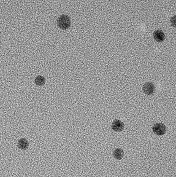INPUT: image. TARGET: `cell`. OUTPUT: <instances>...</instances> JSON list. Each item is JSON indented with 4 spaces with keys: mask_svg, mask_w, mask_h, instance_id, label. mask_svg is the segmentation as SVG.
I'll return each instance as SVG.
<instances>
[{
    "mask_svg": "<svg viewBox=\"0 0 176 177\" xmlns=\"http://www.w3.org/2000/svg\"><path fill=\"white\" fill-rule=\"evenodd\" d=\"M114 157L118 160H121L124 156V152L122 149H116L113 152Z\"/></svg>",
    "mask_w": 176,
    "mask_h": 177,
    "instance_id": "obj_7",
    "label": "cell"
},
{
    "mask_svg": "<svg viewBox=\"0 0 176 177\" xmlns=\"http://www.w3.org/2000/svg\"><path fill=\"white\" fill-rule=\"evenodd\" d=\"M58 26L63 30H66L71 26L70 18L66 15H61L57 20Z\"/></svg>",
    "mask_w": 176,
    "mask_h": 177,
    "instance_id": "obj_1",
    "label": "cell"
},
{
    "mask_svg": "<svg viewBox=\"0 0 176 177\" xmlns=\"http://www.w3.org/2000/svg\"><path fill=\"white\" fill-rule=\"evenodd\" d=\"M112 128L115 132H121L124 129V124L120 120H114L112 124Z\"/></svg>",
    "mask_w": 176,
    "mask_h": 177,
    "instance_id": "obj_4",
    "label": "cell"
},
{
    "mask_svg": "<svg viewBox=\"0 0 176 177\" xmlns=\"http://www.w3.org/2000/svg\"><path fill=\"white\" fill-rule=\"evenodd\" d=\"M46 79L44 77L42 76H37L34 79V82L38 86H43L45 84Z\"/></svg>",
    "mask_w": 176,
    "mask_h": 177,
    "instance_id": "obj_8",
    "label": "cell"
},
{
    "mask_svg": "<svg viewBox=\"0 0 176 177\" xmlns=\"http://www.w3.org/2000/svg\"><path fill=\"white\" fill-rule=\"evenodd\" d=\"M152 130L155 134L157 135H163L166 133V127L162 123H156L153 126Z\"/></svg>",
    "mask_w": 176,
    "mask_h": 177,
    "instance_id": "obj_2",
    "label": "cell"
},
{
    "mask_svg": "<svg viewBox=\"0 0 176 177\" xmlns=\"http://www.w3.org/2000/svg\"><path fill=\"white\" fill-rule=\"evenodd\" d=\"M18 148L22 150H26L29 147V143L26 138H21L18 142Z\"/></svg>",
    "mask_w": 176,
    "mask_h": 177,
    "instance_id": "obj_6",
    "label": "cell"
},
{
    "mask_svg": "<svg viewBox=\"0 0 176 177\" xmlns=\"http://www.w3.org/2000/svg\"><path fill=\"white\" fill-rule=\"evenodd\" d=\"M153 38L157 42L161 43L164 41L165 38V35L163 31L157 30L153 33Z\"/></svg>",
    "mask_w": 176,
    "mask_h": 177,
    "instance_id": "obj_5",
    "label": "cell"
},
{
    "mask_svg": "<svg viewBox=\"0 0 176 177\" xmlns=\"http://www.w3.org/2000/svg\"><path fill=\"white\" fill-rule=\"evenodd\" d=\"M142 90L145 94L147 95H151L154 93L155 86L151 82H147L143 86Z\"/></svg>",
    "mask_w": 176,
    "mask_h": 177,
    "instance_id": "obj_3",
    "label": "cell"
}]
</instances>
